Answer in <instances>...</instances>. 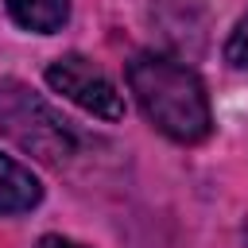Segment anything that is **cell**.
Masks as SVG:
<instances>
[{
  "label": "cell",
  "instance_id": "obj_6",
  "mask_svg": "<svg viewBox=\"0 0 248 248\" xmlns=\"http://www.w3.org/2000/svg\"><path fill=\"white\" fill-rule=\"evenodd\" d=\"M225 58L236 66V70H248V12L240 16V23L232 27L229 43H225Z\"/></svg>",
  "mask_w": 248,
  "mask_h": 248
},
{
  "label": "cell",
  "instance_id": "obj_1",
  "mask_svg": "<svg viewBox=\"0 0 248 248\" xmlns=\"http://www.w3.org/2000/svg\"><path fill=\"white\" fill-rule=\"evenodd\" d=\"M128 89L136 93L151 128L163 132L167 140L202 143L209 136V128H213L209 93L186 62L143 50L128 62Z\"/></svg>",
  "mask_w": 248,
  "mask_h": 248
},
{
  "label": "cell",
  "instance_id": "obj_4",
  "mask_svg": "<svg viewBox=\"0 0 248 248\" xmlns=\"http://www.w3.org/2000/svg\"><path fill=\"white\" fill-rule=\"evenodd\" d=\"M39 198H43V182L12 155H0V217L27 213L39 205Z\"/></svg>",
  "mask_w": 248,
  "mask_h": 248
},
{
  "label": "cell",
  "instance_id": "obj_5",
  "mask_svg": "<svg viewBox=\"0 0 248 248\" xmlns=\"http://www.w3.org/2000/svg\"><path fill=\"white\" fill-rule=\"evenodd\" d=\"M8 16L35 35H54L70 19V0H8Z\"/></svg>",
  "mask_w": 248,
  "mask_h": 248
},
{
  "label": "cell",
  "instance_id": "obj_8",
  "mask_svg": "<svg viewBox=\"0 0 248 248\" xmlns=\"http://www.w3.org/2000/svg\"><path fill=\"white\" fill-rule=\"evenodd\" d=\"M244 248H248V225H244Z\"/></svg>",
  "mask_w": 248,
  "mask_h": 248
},
{
  "label": "cell",
  "instance_id": "obj_7",
  "mask_svg": "<svg viewBox=\"0 0 248 248\" xmlns=\"http://www.w3.org/2000/svg\"><path fill=\"white\" fill-rule=\"evenodd\" d=\"M39 248H81V244H78V240H66V236H54V232H50V236H43V240H39Z\"/></svg>",
  "mask_w": 248,
  "mask_h": 248
},
{
  "label": "cell",
  "instance_id": "obj_2",
  "mask_svg": "<svg viewBox=\"0 0 248 248\" xmlns=\"http://www.w3.org/2000/svg\"><path fill=\"white\" fill-rule=\"evenodd\" d=\"M0 132L43 163H62L74 155L70 124L23 81H0Z\"/></svg>",
  "mask_w": 248,
  "mask_h": 248
},
{
  "label": "cell",
  "instance_id": "obj_3",
  "mask_svg": "<svg viewBox=\"0 0 248 248\" xmlns=\"http://www.w3.org/2000/svg\"><path fill=\"white\" fill-rule=\"evenodd\" d=\"M46 85L62 97H70L74 105H81L85 112L101 116V120H120L124 116V97L112 85V78L93 66L85 54H62L46 66Z\"/></svg>",
  "mask_w": 248,
  "mask_h": 248
}]
</instances>
